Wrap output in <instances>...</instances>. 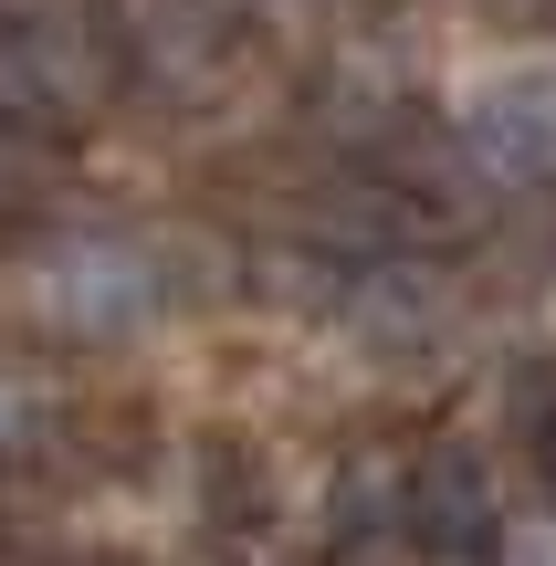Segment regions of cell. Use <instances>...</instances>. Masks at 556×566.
<instances>
[{"instance_id":"ba28073f","label":"cell","mask_w":556,"mask_h":566,"mask_svg":"<svg viewBox=\"0 0 556 566\" xmlns=\"http://www.w3.org/2000/svg\"><path fill=\"white\" fill-rule=\"evenodd\" d=\"M536 483H546V504H556V409H546V430H536Z\"/></svg>"},{"instance_id":"6da1fadb","label":"cell","mask_w":556,"mask_h":566,"mask_svg":"<svg viewBox=\"0 0 556 566\" xmlns=\"http://www.w3.org/2000/svg\"><path fill=\"white\" fill-rule=\"evenodd\" d=\"M95 95H105L95 32H74V21H11V32H0V116L74 126Z\"/></svg>"},{"instance_id":"277c9868","label":"cell","mask_w":556,"mask_h":566,"mask_svg":"<svg viewBox=\"0 0 556 566\" xmlns=\"http://www.w3.org/2000/svg\"><path fill=\"white\" fill-rule=\"evenodd\" d=\"M126 63L168 95H200V84H221L231 32L210 0H126Z\"/></svg>"},{"instance_id":"52a82bcc","label":"cell","mask_w":556,"mask_h":566,"mask_svg":"<svg viewBox=\"0 0 556 566\" xmlns=\"http://www.w3.org/2000/svg\"><path fill=\"white\" fill-rule=\"evenodd\" d=\"M494 556H504V566H556V525H536V535H494Z\"/></svg>"},{"instance_id":"3957f363","label":"cell","mask_w":556,"mask_h":566,"mask_svg":"<svg viewBox=\"0 0 556 566\" xmlns=\"http://www.w3.org/2000/svg\"><path fill=\"white\" fill-rule=\"evenodd\" d=\"M32 273H42L32 294L53 304L63 325H84V336H105V325H137V315H147V294H158V283H147V252L105 242V231H84V242H53Z\"/></svg>"},{"instance_id":"8992f818","label":"cell","mask_w":556,"mask_h":566,"mask_svg":"<svg viewBox=\"0 0 556 566\" xmlns=\"http://www.w3.org/2000/svg\"><path fill=\"white\" fill-rule=\"evenodd\" d=\"M483 21H504V32H546L556 21V0H473Z\"/></svg>"},{"instance_id":"5b68a950","label":"cell","mask_w":556,"mask_h":566,"mask_svg":"<svg viewBox=\"0 0 556 566\" xmlns=\"http://www.w3.org/2000/svg\"><path fill=\"white\" fill-rule=\"evenodd\" d=\"M399 514H410L420 546H494L504 514H494V472L473 462V451H431V462L410 472V493H399Z\"/></svg>"},{"instance_id":"7a4b0ae2","label":"cell","mask_w":556,"mask_h":566,"mask_svg":"<svg viewBox=\"0 0 556 566\" xmlns=\"http://www.w3.org/2000/svg\"><path fill=\"white\" fill-rule=\"evenodd\" d=\"M462 147H473L494 179H546L556 168V53L515 63V74H483L473 116H462Z\"/></svg>"}]
</instances>
